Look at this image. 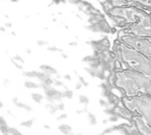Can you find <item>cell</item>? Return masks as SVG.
Instances as JSON below:
<instances>
[{
    "instance_id": "14",
    "label": "cell",
    "mask_w": 151,
    "mask_h": 135,
    "mask_svg": "<svg viewBox=\"0 0 151 135\" xmlns=\"http://www.w3.org/2000/svg\"><path fill=\"white\" fill-rule=\"evenodd\" d=\"M88 120H89L90 125H93V126L97 125V118H96V116H95L93 113L88 112Z\"/></svg>"
},
{
    "instance_id": "33",
    "label": "cell",
    "mask_w": 151,
    "mask_h": 135,
    "mask_svg": "<svg viewBox=\"0 0 151 135\" xmlns=\"http://www.w3.org/2000/svg\"><path fill=\"white\" fill-rule=\"evenodd\" d=\"M112 132H114V129H113V127H109V128H106L103 131V133L105 134V135H107V134H110V133H112Z\"/></svg>"
},
{
    "instance_id": "47",
    "label": "cell",
    "mask_w": 151,
    "mask_h": 135,
    "mask_svg": "<svg viewBox=\"0 0 151 135\" xmlns=\"http://www.w3.org/2000/svg\"><path fill=\"white\" fill-rule=\"evenodd\" d=\"M109 122V120H107V119H105V120H103V124H107Z\"/></svg>"
},
{
    "instance_id": "12",
    "label": "cell",
    "mask_w": 151,
    "mask_h": 135,
    "mask_svg": "<svg viewBox=\"0 0 151 135\" xmlns=\"http://www.w3.org/2000/svg\"><path fill=\"white\" fill-rule=\"evenodd\" d=\"M113 7H126L128 6V2L126 0H109Z\"/></svg>"
},
{
    "instance_id": "8",
    "label": "cell",
    "mask_w": 151,
    "mask_h": 135,
    "mask_svg": "<svg viewBox=\"0 0 151 135\" xmlns=\"http://www.w3.org/2000/svg\"><path fill=\"white\" fill-rule=\"evenodd\" d=\"M126 1L128 2V6L136 7L151 13V0H126Z\"/></svg>"
},
{
    "instance_id": "13",
    "label": "cell",
    "mask_w": 151,
    "mask_h": 135,
    "mask_svg": "<svg viewBox=\"0 0 151 135\" xmlns=\"http://www.w3.org/2000/svg\"><path fill=\"white\" fill-rule=\"evenodd\" d=\"M45 109L50 114H55V113H57L58 111V104H55V103H47V104H45Z\"/></svg>"
},
{
    "instance_id": "17",
    "label": "cell",
    "mask_w": 151,
    "mask_h": 135,
    "mask_svg": "<svg viewBox=\"0 0 151 135\" xmlns=\"http://www.w3.org/2000/svg\"><path fill=\"white\" fill-rule=\"evenodd\" d=\"M35 120V118L33 119H29V120H26V121H22L20 123V126L22 127H25V128H30L31 126H32L33 124V121Z\"/></svg>"
},
{
    "instance_id": "31",
    "label": "cell",
    "mask_w": 151,
    "mask_h": 135,
    "mask_svg": "<svg viewBox=\"0 0 151 135\" xmlns=\"http://www.w3.org/2000/svg\"><path fill=\"white\" fill-rule=\"evenodd\" d=\"M78 78H79V82H81L82 84H83V86H85V87H88V86H89L88 82L82 77V76H78Z\"/></svg>"
},
{
    "instance_id": "4",
    "label": "cell",
    "mask_w": 151,
    "mask_h": 135,
    "mask_svg": "<svg viewBox=\"0 0 151 135\" xmlns=\"http://www.w3.org/2000/svg\"><path fill=\"white\" fill-rule=\"evenodd\" d=\"M117 38L128 46L151 58V38H133L122 35L118 36Z\"/></svg>"
},
{
    "instance_id": "23",
    "label": "cell",
    "mask_w": 151,
    "mask_h": 135,
    "mask_svg": "<svg viewBox=\"0 0 151 135\" xmlns=\"http://www.w3.org/2000/svg\"><path fill=\"white\" fill-rule=\"evenodd\" d=\"M97 60V58L95 56H84L83 58V60H82V62H84V63H92V62H94V61H96Z\"/></svg>"
},
{
    "instance_id": "3",
    "label": "cell",
    "mask_w": 151,
    "mask_h": 135,
    "mask_svg": "<svg viewBox=\"0 0 151 135\" xmlns=\"http://www.w3.org/2000/svg\"><path fill=\"white\" fill-rule=\"evenodd\" d=\"M121 55L125 69L141 73L151 79V58L121 41Z\"/></svg>"
},
{
    "instance_id": "9",
    "label": "cell",
    "mask_w": 151,
    "mask_h": 135,
    "mask_svg": "<svg viewBox=\"0 0 151 135\" xmlns=\"http://www.w3.org/2000/svg\"><path fill=\"white\" fill-rule=\"evenodd\" d=\"M40 69V71L47 73V75H50H50H58V71L50 65H41Z\"/></svg>"
},
{
    "instance_id": "29",
    "label": "cell",
    "mask_w": 151,
    "mask_h": 135,
    "mask_svg": "<svg viewBox=\"0 0 151 135\" xmlns=\"http://www.w3.org/2000/svg\"><path fill=\"white\" fill-rule=\"evenodd\" d=\"M109 122H112V123H115V122H117L119 120V117L117 116L116 114H114V115H111L110 117H109Z\"/></svg>"
},
{
    "instance_id": "18",
    "label": "cell",
    "mask_w": 151,
    "mask_h": 135,
    "mask_svg": "<svg viewBox=\"0 0 151 135\" xmlns=\"http://www.w3.org/2000/svg\"><path fill=\"white\" fill-rule=\"evenodd\" d=\"M9 128H10V127H8V125L7 124H0V130H1V133L3 135L10 134V132H9Z\"/></svg>"
},
{
    "instance_id": "43",
    "label": "cell",
    "mask_w": 151,
    "mask_h": 135,
    "mask_svg": "<svg viewBox=\"0 0 151 135\" xmlns=\"http://www.w3.org/2000/svg\"><path fill=\"white\" fill-rule=\"evenodd\" d=\"M64 78H65V80H68V81H70V80H72V78H70V75H65V76H64Z\"/></svg>"
},
{
    "instance_id": "15",
    "label": "cell",
    "mask_w": 151,
    "mask_h": 135,
    "mask_svg": "<svg viewBox=\"0 0 151 135\" xmlns=\"http://www.w3.org/2000/svg\"><path fill=\"white\" fill-rule=\"evenodd\" d=\"M31 99L33 100L35 103H41V100L43 99V97H42V95L41 94H38V93H32L31 94Z\"/></svg>"
},
{
    "instance_id": "11",
    "label": "cell",
    "mask_w": 151,
    "mask_h": 135,
    "mask_svg": "<svg viewBox=\"0 0 151 135\" xmlns=\"http://www.w3.org/2000/svg\"><path fill=\"white\" fill-rule=\"evenodd\" d=\"M58 129L60 130V132H62L64 135H70L72 134V127L70 126V125L68 124H62L60 125V126L58 127Z\"/></svg>"
},
{
    "instance_id": "46",
    "label": "cell",
    "mask_w": 151,
    "mask_h": 135,
    "mask_svg": "<svg viewBox=\"0 0 151 135\" xmlns=\"http://www.w3.org/2000/svg\"><path fill=\"white\" fill-rule=\"evenodd\" d=\"M147 95H149L150 97H151V86L149 88H148V90H147Z\"/></svg>"
},
{
    "instance_id": "52",
    "label": "cell",
    "mask_w": 151,
    "mask_h": 135,
    "mask_svg": "<svg viewBox=\"0 0 151 135\" xmlns=\"http://www.w3.org/2000/svg\"><path fill=\"white\" fill-rule=\"evenodd\" d=\"M11 2H18V0H10Z\"/></svg>"
},
{
    "instance_id": "41",
    "label": "cell",
    "mask_w": 151,
    "mask_h": 135,
    "mask_svg": "<svg viewBox=\"0 0 151 135\" xmlns=\"http://www.w3.org/2000/svg\"><path fill=\"white\" fill-rule=\"evenodd\" d=\"M75 87H76V89H77V90H80V89H81V88L83 87V84H82L81 82H78V83H77V85H76Z\"/></svg>"
},
{
    "instance_id": "20",
    "label": "cell",
    "mask_w": 151,
    "mask_h": 135,
    "mask_svg": "<svg viewBox=\"0 0 151 135\" xmlns=\"http://www.w3.org/2000/svg\"><path fill=\"white\" fill-rule=\"evenodd\" d=\"M104 113L106 115H109V116H111V115H114L116 113V107L115 106H111L110 108H105V109H104Z\"/></svg>"
},
{
    "instance_id": "16",
    "label": "cell",
    "mask_w": 151,
    "mask_h": 135,
    "mask_svg": "<svg viewBox=\"0 0 151 135\" xmlns=\"http://www.w3.org/2000/svg\"><path fill=\"white\" fill-rule=\"evenodd\" d=\"M85 71L89 74L91 77H97V74H98V71L99 70H95V69L91 68V67H88V68H85Z\"/></svg>"
},
{
    "instance_id": "21",
    "label": "cell",
    "mask_w": 151,
    "mask_h": 135,
    "mask_svg": "<svg viewBox=\"0 0 151 135\" xmlns=\"http://www.w3.org/2000/svg\"><path fill=\"white\" fill-rule=\"evenodd\" d=\"M24 87L28 88V89H36V88H38L40 86L33 82H30V81H26V82L24 83Z\"/></svg>"
},
{
    "instance_id": "26",
    "label": "cell",
    "mask_w": 151,
    "mask_h": 135,
    "mask_svg": "<svg viewBox=\"0 0 151 135\" xmlns=\"http://www.w3.org/2000/svg\"><path fill=\"white\" fill-rule=\"evenodd\" d=\"M99 104L104 108H108L109 106H110V103H109L108 100H104V99H100Z\"/></svg>"
},
{
    "instance_id": "25",
    "label": "cell",
    "mask_w": 151,
    "mask_h": 135,
    "mask_svg": "<svg viewBox=\"0 0 151 135\" xmlns=\"http://www.w3.org/2000/svg\"><path fill=\"white\" fill-rule=\"evenodd\" d=\"M97 78L100 79L101 81H105V80H106L107 76H106V74H105V71L102 70V69H100V70L98 71V74H97Z\"/></svg>"
},
{
    "instance_id": "30",
    "label": "cell",
    "mask_w": 151,
    "mask_h": 135,
    "mask_svg": "<svg viewBox=\"0 0 151 135\" xmlns=\"http://www.w3.org/2000/svg\"><path fill=\"white\" fill-rule=\"evenodd\" d=\"M47 51H53V53H57V51H60V53H62V51H63L62 48H57V46H48Z\"/></svg>"
},
{
    "instance_id": "27",
    "label": "cell",
    "mask_w": 151,
    "mask_h": 135,
    "mask_svg": "<svg viewBox=\"0 0 151 135\" xmlns=\"http://www.w3.org/2000/svg\"><path fill=\"white\" fill-rule=\"evenodd\" d=\"M64 95H65V98H68V99H73V97H74V93H73V91L70 90H65L64 92Z\"/></svg>"
},
{
    "instance_id": "10",
    "label": "cell",
    "mask_w": 151,
    "mask_h": 135,
    "mask_svg": "<svg viewBox=\"0 0 151 135\" xmlns=\"http://www.w3.org/2000/svg\"><path fill=\"white\" fill-rule=\"evenodd\" d=\"M109 101V103H110V105L111 106H118V105H120L121 104V101H122V98H120V97H118L116 94H112L110 97L107 99Z\"/></svg>"
},
{
    "instance_id": "38",
    "label": "cell",
    "mask_w": 151,
    "mask_h": 135,
    "mask_svg": "<svg viewBox=\"0 0 151 135\" xmlns=\"http://www.w3.org/2000/svg\"><path fill=\"white\" fill-rule=\"evenodd\" d=\"M37 45H40V46H43V45H47V41H45V40H38L37 41Z\"/></svg>"
},
{
    "instance_id": "44",
    "label": "cell",
    "mask_w": 151,
    "mask_h": 135,
    "mask_svg": "<svg viewBox=\"0 0 151 135\" xmlns=\"http://www.w3.org/2000/svg\"><path fill=\"white\" fill-rule=\"evenodd\" d=\"M12 102H13V103H14V104H15V105H16V104H17V103H18L19 101H18V99H17V98H16V97H14V98H13V99H12Z\"/></svg>"
},
{
    "instance_id": "39",
    "label": "cell",
    "mask_w": 151,
    "mask_h": 135,
    "mask_svg": "<svg viewBox=\"0 0 151 135\" xmlns=\"http://www.w3.org/2000/svg\"><path fill=\"white\" fill-rule=\"evenodd\" d=\"M67 118H68L67 114H62L60 116L57 117V120H58V121H60V120H64V119H67Z\"/></svg>"
},
{
    "instance_id": "28",
    "label": "cell",
    "mask_w": 151,
    "mask_h": 135,
    "mask_svg": "<svg viewBox=\"0 0 151 135\" xmlns=\"http://www.w3.org/2000/svg\"><path fill=\"white\" fill-rule=\"evenodd\" d=\"M41 84H45V85H48V86H52L53 83H55V80H52L50 77H48L47 79H45V81H42V82H40Z\"/></svg>"
},
{
    "instance_id": "53",
    "label": "cell",
    "mask_w": 151,
    "mask_h": 135,
    "mask_svg": "<svg viewBox=\"0 0 151 135\" xmlns=\"http://www.w3.org/2000/svg\"><path fill=\"white\" fill-rule=\"evenodd\" d=\"M150 14V18H151V13H149Z\"/></svg>"
},
{
    "instance_id": "35",
    "label": "cell",
    "mask_w": 151,
    "mask_h": 135,
    "mask_svg": "<svg viewBox=\"0 0 151 135\" xmlns=\"http://www.w3.org/2000/svg\"><path fill=\"white\" fill-rule=\"evenodd\" d=\"M55 86H58V87H60V86H62V87L65 88V86L64 85V83H63L62 81H60V80H55Z\"/></svg>"
},
{
    "instance_id": "42",
    "label": "cell",
    "mask_w": 151,
    "mask_h": 135,
    "mask_svg": "<svg viewBox=\"0 0 151 135\" xmlns=\"http://www.w3.org/2000/svg\"><path fill=\"white\" fill-rule=\"evenodd\" d=\"M85 112H87V109H86V108H84L83 110H78V111H77L78 114H82V113H85Z\"/></svg>"
},
{
    "instance_id": "49",
    "label": "cell",
    "mask_w": 151,
    "mask_h": 135,
    "mask_svg": "<svg viewBox=\"0 0 151 135\" xmlns=\"http://www.w3.org/2000/svg\"><path fill=\"white\" fill-rule=\"evenodd\" d=\"M45 129H50V127L48 126V125H45Z\"/></svg>"
},
{
    "instance_id": "50",
    "label": "cell",
    "mask_w": 151,
    "mask_h": 135,
    "mask_svg": "<svg viewBox=\"0 0 151 135\" xmlns=\"http://www.w3.org/2000/svg\"><path fill=\"white\" fill-rule=\"evenodd\" d=\"M62 56H63V58H67V56L64 55V53H63V55H62Z\"/></svg>"
},
{
    "instance_id": "7",
    "label": "cell",
    "mask_w": 151,
    "mask_h": 135,
    "mask_svg": "<svg viewBox=\"0 0 151 135\" xmlns=\"http://www.w3.org/2000/svg\"><path fill=\"white\" fill-rule=\"evenodd\" d=\"M131 125L136 127L142 134L144 135H151V127L148 125L146 121H144L141 117L135 116L133 118V121L131 122Z\"/></svg>"
},
{
    "instance_id": "37",
    "label": "cell",
    "mask_w": 151,
    "mask_h": 135,
    "mask_svg": "<svg viewBox=\"0 0 151 135\" xmlns=\"http://www.w3.org/2000/svg\"><path fill=\"white\" fill-rule=\"evenodd\" d=\"M67 0H52V4H60V3H65Z\"/></svg>"
},
{
    "instance_id": "48",
    "label": "cell",
    "mask_w": 151,
    "mask_h": 135,
    "mask_svg": "<svg viewBox=\"0 0 151 135\" xmlns=\"http://www.w3.org/2000/svg\"><path fill=\"white\" fill-rule=\"evenodd\" d=\"M26 53H29V55H30V53H31V51L29 50V48H27V50H26Z\"/></svg>"
},
{
    "instance_id": "34",
    "label": "cell",
    "mask_w": 151,
    "mask_h": 135,
    "mask_svg": "<svg viewBox=\"0 0 151 135\" xmlns=\"http://www.w3.org/2000/svg\"><path fill=\"white\" fill-rule=\"evenodd\" d=\"M13 58H14V60H15V61H17V62H19V63H21V64H24V60H23L22 58H21L20 56L16 55L15 56H14Z\"/></svg>"
},
{
    "instance_id": "51",
    "label": "cell",
    "mask_w": 151,
    "mask_h": 135,
    "mask_svg": "<svg viewBox=\"0 0 151 135\" xmlns=\"http://www.w3.org/2000/svg\"><path fill=\"white\" fill-rule=\"evenodd\" d=\"M15 135H23V134H21V133H20V132H19V131H18V132H17V133H16Z\"/></svg>"
},
{
    "instance_id": "2",
    "label": "cell",
    "mask_w": 151,
    "mask_h": 135,
    "mask_svg": "<svg viewBox=\"0 0 151 135\" xmlns=\"http://www.w3.org/2000/svg\"><path fill=\"white\" fill-rule=\"evenodd\" d=\"M117 76V87L121 88L126 96L147 95V90L151 86V79L145 75L135 71L125 69L123 71L116 73Z\"/></svg>"
},
{
    "instance_id": "45",
    "label": "cell",
    "mask_w": 151,
    "mask_h": 135,
    "mask_svg": "<svg viewBox=\"0 0 151 135\" xmlns=\"http://www.w3.org/2000/svg\"><path fill=\"white\" fill-rule=\"evenodd\" d=\"M69 45H70V46H76L78 45V43H76V41H73V43H69Z\"/></svg>"
},
{
    "instance_id": "32",
    "label": "cell",
    "mask_w": 151,
    "mask_h": 135,
    "mask_svg": "<svg viewBox=\"0 0 151 135\" xmlns=\"http://www.w3.org/2000/svg\"><path fill=\"white\" fill-rule=\"evenodd\" d=\"M11 63L13 64V65L15 66V67L17 68L18 70H22V69H23V68H22V66H21V65H19V64H17V63H16V62H15V60H14L13 58H11Z\"/></svg>"
},
{
    "instance_id": "40",
    "label": "cell",
    "mask_w": 151,
    "mask_h": 135,
    "mask_svg": "<svg viewBox=\"0 0 151 135\" xmlns=\"http://www.w3.org/2000/svg\"><path fill=\"white\" fill-rule=\"evenodd\" d=\"M9 132H10V134H12V135H15L18 132V130L16 128H12V127H10V128H9Z\"/></svg>"
},
{
    "instance_id": "36",
    "label": "cell",
    "mask_w": 151,
    "mask_h": 135,
    "mask_svg": "<svg viewBox=\"0 0 151 135\" xmlns=\"http://www.w3.org/2000/svg\"><path fill=\"white\" fill-rule=\"evenodd\" d=\"M58 111H64L65 110V104L64 103H58Z\"/></svg>"
},
{
    "instance_id": "6",
    "label": "cell",
    "mask_w": 151,
    "mask_h": 135,
    "mask_svg": "<svg viewBox=\"0 0 151 135\" xmlns=\"http://www.w3.org/2000/svg\"><path fill=\"white\" fill-rule=\"evenodd\" d=\"M88 45H91V46L93 48L94 51H107L110 50V40L107 36H104L103 38L98 40H92V41H88Z\"/></svg>"
},
{
    "instance_id": "54",
    "label": "cell",
    "mask_w": 151,
    "mask_h": 135,
    "mask_svg": "<svg viewBox=\"0 0 151 135\" xmlns=\"http://www.w3.org/2000/svg\"><path fill=\"white\" fill-rule=\"evenodd\" d=\"M103 1H105V0H103Z\"/></svg>"
},
{
    "instance_id": "22",
    "label": "cell",
    "mask_w": 151,
    "mask_h": 135,
    "mask_svg": "<svg viewBox=\"0 0 151 135\" xmlns=\"http://www.w3.org/2000/svg\"><path fill=\"white\" fill-rule=\"evenodd\" d=\"M16 106L19 107V108H23L24 110H26V111H28V112L32 111V108H31V106H29V105H27V104H24V103L18 102L17 104H16Z\"/></svg>"
},
{
    "instance_id": "19",
    "label": "cell",
    "mask_w": 151,
    "mask_h": 135,
    "mask_svg": "<svg viewBox=\"0 0 151 135\" xmlns=\"http://www.w3.org/2000/svg\"><path fill=\"white\" fill-rule=\"evenodd\" d=\"M79 102L81 103V104L85 105V106H87V105L89 104V102H90L89 97L86 96V95H81L79 97Z\"/></svg>"
},
{
    "instance_id": "24",
    "label": "cell",
    "mask_w": 151,
    "mask_h": 135,
    "mask_svg": "<svg viewBox=\"0 0 151 135\" xmlns=\"http://www.w3.org/2000/svg\"><path fill=\"white\" fill-rule=\"evenodd\" d=\"M23 76L27 78H36L37 76V72L36 71H29V72H23Z\"/></svg>"
},
{
    "instance_id": "1",
    "label": "cell",
    "mask_w": 151,
    "mask_h": 135,
    "mask_svg": "<svg viewBox=\"0 0 151 135\" xmlns=\"http://www.w3.org/2000/svg\"><path fill=\"white\" fill-rule=\"evenodd\" d=\"M114 23V27H119L118 36L133 38H151L150 14L136 7H113L106 13Z\"/></svg>"
},
{
    "instance_id": "5",
    "label": "cell",
    "mask_w": 151,
    "mask_h": 135,
    "mask_svg": "<svg viewBox=\"0 0 151 135\" xmlns=\"http://www.w3.org/2000/svg\"><path fill=\"white\" fill-rule=\"evenodd\" d=\"M137 111L148 124L151 125V97L149 95H139L131 97Z\"/></svg>"
}]
</instances>
